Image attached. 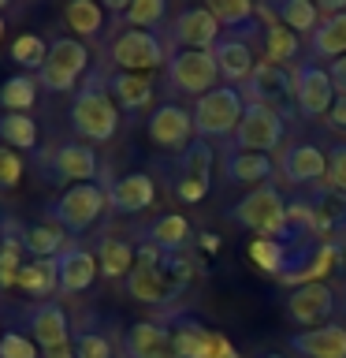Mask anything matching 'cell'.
Returning a JSON list of instances; mask_svg holds the SVG:
<instances>
[{"label": "cell", "instance_id": "obj_27", "mask_svg": "<svg viewBox=\"0 0 346 358\" xmlns=\"http://www.w3.org/2000/svg\"><path fill=\"white\" fill-rule=\"evenodd\" d=\"M71 239L60 224H22V250L30 254V262H45V257H60Z\"/></svg>", "mask_w": 346, "mask_h": 358}, {"label": "cell", "instance_id": "obj_19", "mask_svg": "<svg viewBox=\"0 0 346 358\" xmlns=\"http://www.w3.org/2000/svg\"><path fill=\"white\" fill-rule=\"evenodd\" d=\"M56 262H60V291L63 295H82V291H89L97 273H100L97 254L86 250V246H78V243L67 246Z\"/></svg>", "mask_w": 346, "mask_h": 358}, {"label": "cell", "instance_id": "obj_39", "mask_svg": "<svg viewBox=\"0 0 346 358\" xmlns=\"http://www.w3.org/2000/svg\"><path fill=\"white\" fill-rule=\"evenodd\" d=\"M167 15V4L164 0H130V8L123 11V22L130 30H156Z\"/></svg>", "mask_w": 346, "mask_h": 358}, {"label": "cell", "instance_id": "obj_38", "mask_svg": "<svg viewBox=\"0 0 346 358\" xmlns=\"http://www.w3.org/2000/svg\"><path fill=\"white\" fill-rule=\"evenodd\" d=\"M49 45L52 41L38 38V34H19V38L11 41V60H15L22 71H41L45 60H49Z\"/></svg>", "mask_w": 346, "mask_h": 358}, {"label": "cell", "instance_id": "obj_20", "mask_svg": "<svg viewBox=\"0 0 346 358\" xmlns=\"http://www.w3.org/2000/svg\"><path fill=\"white\" fill-rule=\"evenodd\" d=\"M212 56H216L220 78H227V86L246 83V78L253 75V67L261 64L253 56V45L242 41V38H234V34H223V38L216 41V49H212Z\"/></svg>", "mask_w": 346, "mask_h": 358}, {"label": "cell", "instance_id": "obj_24", "mask_svg": "<svg viewBox=\"0 0 346 358\" xmlns=\"http://www.w3.org/2000/svg\"><path fill=\"white\" fill-rule=\"evenodd\" d=\"M97 265H100V276L127 280L134 265H138V243L123 239V235H105L97 243Z\"/></svg>", "mask_w": 346, "mask_h": 358}, {"label": "cell", "instance_id": "obj_47", "mask_svg": "<svg viewBox=\"0 0 346 358\" xmlns=\"http://www.w3.org/2000/svg\"><path fill=\"white\" fill-rule=\"evenodd\" d=\"M41 358H75V340L63 347H52V351H41Z\"/></svg>", "mask_w": 346, "mask_h": 358}, {"label": "cell", "instance_id": "obj_35", "mask_svg": "<svg viewBox=\"0 0 346 358\" xmlns=\"http://www.w3.org/2000/svg\"><path fill=\"white\" fill-rule=\"evenodd\" d=\"M41 83L33 75H11L0 83V112H30L38 105Z\"/></svg>", "mask_w": 346, "mask_h": 358}, {"label": "cell", "instance_id": "obj_23", "mask_svg": "<svg viewBox=\"0 0 346 358\" xmlns=\"http://www.w3.org/2000/svg\"><path fill=\"white\" fill-rule=\"evenodd\" d=\"M167 324H172V340H175L179 358H212L216 332L205 329L197 317H190V313H175Z\"/></svg>", "mask_w": 346, "mask_h": 358}, {"label": "cell", "instance_id": "obj_4", "mask_svg": "<svg viewBox=\"0 0 346 358\" xmlns=\"http://www.w3.org/2000/svg\"><path fill=\"white\" fill-rule=\"evenodd\" d=\"M246 116V97L239 86H216L194 101V131L201 138H227Z\"/></svg>", "mask_w": 346, "mask_h": 358}, {"label": "cell", "instance_id": "obj_42", "mask_svg": "<svg viewBox=\"0 0 346 358\" xmlns=\"http://www.w3.org/2000/svg\"><path fill=\"white\" fill-rule=\"evenodd\" d=\"M19 183H22V157L8 145H0V187L15 190Z\"/></svg>", "mask_w": 346, "mask_h": 358}, {"label": "cell", "instance_id": "obj_50", "mask_svg": "<svg viewBox=\"0 0 346 358\" xmlns=\"http://www.w3.org/2000/svg\"><path fill=\"white\" fill-rule=\"evenodd\" d=\"M0 228H4V213H0Z\"/></svg>", "mask_w": 346, "mask_h": 358}, {"label": "cell", "instance_id": "obj_1", "mask_svg": "<svg viewBox=\"0 0 346 358\" xmlns=\"http://www.w3.org/2000/svg\"><path fill=\"white\" fill-rule=\"evenodd\" d=\"M227 220H234L239 228L253 231V235H264V239H283L290 246H298L294 231H290V206L272 183H264V187L250 190L246 198H239L227 209Z\"/></svg>", "mask_w": 346, "mask_h": 358}, {"label": "cell", "instance_id": "obj_10", "mask_svg": "<svg viewBox=\"0 0 346 358\" xmlns=\"http://www.w3.org/2000/svg\"><path fill=\"white\" fill-rule=\"evenodd\" d=\"M339 306V291L331 284H306V287H294L287 299V317L301 324V329H320V324H331L328 317Z\"/></svg>", "mask_w": 346, "mask_h": 358}, {"label": "cell", "instance_id": "obj_34", "mask_svg": "<svg viewBox=\"0 0 346 358\" xmlns=\"http://www.w3.org/2000/svg\"><path fill=\"white\" fill-rule=\"evenodd\" d=\"M0 145L15 153L38 145V123L30 120V112H0Z\"/></svg>", "mask_w": 346, "mask_h": 358}, {"label": "cell", "instance_id": "obj_13", "mask_svg": "<svg viewBox=\"0 0 346 358\" xmlns=\"http://www.w3.org/2000/svg\"><path fill=\"white\" fill-rule=\"evenodd\" d=\"M246 105H268V108H279L283 97H294V75L279 64H268L261 60L253 67V75L239 86Z\"/></svg>", "mask_w": 346, "mask_h": 358}, {"label": "cell", "instance_id": "obj_25", "mask_svg": "<svg viewBox=\"0 0 346 358\" xmlns=\"http://www.w3.org/2000/svg\"><path fill=\"white\" fill-rule=\"evenodd\" d=\"M108 94L119 105V112H130L134 116V112H142L153 101V83L145 75H134V71H112L108 75Z\"/></svg>", "mask_w": 346, "mask_h": 358}, {"label": "cell", "instance_id": "obj_17", "mask_svg": "<svg viewBox=\"0 0 346 358\" xmlns=\"http://www.w3.org/2000/svg\"><path fill=\"white\" fill-rule=\"evenodd\" d=\"M123 287H127L130 299L145 302V306H167V302H175L183 295V284L167 273L164 262L156 268H134V273L123 280Z\"/></svg>", "mask_w": 346, "mask_h": 358}, {"label": "cell", "instance_id": "obj_28", "mask_svg": "<svg viewBox=\"0 0 346 358\" xmlns=\"http://www.w3.org/2000/svg\"><path fill=\"white\" fill-rule=\"evenodd\" d=\"M142 243H153L156 250H164V254H183L186 243H190V220L179 217V213H164V217H156L149 228L142 231Z\"/></svg>", "mask_w": 346, "mask_h": 358}, {"label": "cell", "instance_id": "obj_15", "mask_svg": "<svg viewBox=\"0 0 346 358\" xmlns=\"http://www.w3.org/2000/svg\"><path fill=\"white\" fill-rule=\"evenodd\" d=\"M27 329L33 336V343L41 351H52V347L71 343V321H67V310L56 299L49 302H30L27 310Z\"/></svg>", "mask_w": 346, "mask_h": 358}, {"label": "cell", "instance_id": "obj_36", "mask_svg": "<svg viewBox=\"0 0 346 358\" xmlns=\"http://www.w3.org/2000/svg\"><path fill=\"white\" fill-rule=\"evenodd\" d=\"M276 11V19H279V27H287V30H294V34H301V30H317L320 27V8L313 4V0H279V4L272 8Z\"/></svg>", "mask_w": 346, "mask_h": 358}, {"label": "cell", "instance_id": "obj_37", "mask_svg": "<svg viewBox=\"0 0 346 358\" xmlns=\"http://www.w3.org/2000/svg\"><path fill=\"white\" fill-rule=\"evenodd\" d=\"M264 60L268 64H279V67H287V60H294L298 49H301V41H298V34L294 30H287V27H264Z\"/></svg>", "mask_w": 346, "mask_h": 358}, {"label": "cell", "instance_id": "obj_22", "mask_svg": "<svg viewBox=\"0 0 346 358\" xmlns=\"http://www.w3.org/2000/svg\"><path fill=\"white\" fill-rule=\"evenodd\" d=\"M290 347L306 358H346V329L339 321L320 329H301L290 336Z\"/></svg>", "mask_w": 346, "mask_h": 358}, {"label": "cell", "instance_id": "obj_33", "mask_svg": "<svg viewBox=\"0 0 346 358\" xmlns=\"http://www.w3.org/2000/svg\"><path fill=\"white\" fill-rule=\"evenodd\" d=\"M212 161H216V157H212L209 142L194 138L183 153L175 157L172 179H197V183H209V176H212Z\"/></svg>", "mask_w": 346, "mask_h": 358}, {"label": "cell", "instance_id": "obj_49", "mask_svg": "<svg viewBox=\"0 0 346 358\" xmlns=\"http://www.w3.org/2000/svg\"><path fill=\"white\" fill-rule=\"evenodd\" d=\"M261 358H283V355H276V351H268V355H261Z\"/></svg>", "mask_w": 346, "mask_h": 358}, {"label": "cell", "instance_id": "obj_30", "mask_svg": "<svg viewBox=\"0 0 346 358\" xmlns=\"http://www.w3.org/2000/svg\"><path fill=\"white\" fill-rule=\"evenodd\" d=\"M19 287L27 291L33 302H49V295L60 291V262L45 257V262H27L19 273Z\"/></svg>", "mask_w": 346, "mask_h": 358}, {"label": "cell", "instance_id": "obj_45", "mask_svg": "<svg viewBox=\"0 0 346 358\" xmlns=\"http://www.w3.org/2000/svg\"><path fill=\"white\" fill-rule=\"evenodd\" d=\"M328 75H331V86H335V94L346 97V56H339L331 67H328Z\"/></svg>", "mask_w": 346, "mask_h": 358}, {"label": "cell", "instance_id": "obj_8", "mask_svg": "<svg viewBox=\"0 0 346 358\" xmlns=\"http://www.w3.org/2000/svg\"><path fill=\"white\" fill-rule=\"evenodd\" d=\"M283 116L279 108H268V105H246V116L239 123V131L231 134L234 138V150L239 153H268L276 150L279 138H283Z\"/></svg>", "mask_w": 346, "mask_h": 358}, {"label": "cell", "instance_id": "obj_12", "mask_svg": "<svg viewBox=\"0 0 346 358\" xmlns=\"http://www.w3.org/2000/svg\"><path fill=\"white\" fill-rule=\"evenodd\" d=\"M294 101H298V112L309 120L317 116H328L331 105H335V86H331V75L317 64H298L294 71Z\"/></svg>", "mask_w": 346, "mask_h": 358}, {"label": "cell", "instance_id": "obj_29", "mask_svg": "<svg viewBox=\"0 0 346 358\" xmlns=\"http://www.w3.org/2000/svg\"><path fill=\"white\" fill-rule=\"evenodd\" d=\"M227 179L231 183H239V187H264L268 183V176H272V157L268 153H239V150H231L227 153Z\"/></svg>", "mask_w": 346, "mask_h": 358}, {"label": "cell", "instance_id": "obj_2", "mask_svg": "<svg viewBox=\"0 0 346 358\" xmlns=\"http://www.w3.org/2000/svg\"><path fill=\"white\" fill-rule=\"evenodd\" d=\"M71 127L82 134L86 142H108L119 131V105L108 94V83L97 71L82 78V86L75 90L71 101Z\"/></svg>", "mask_w": 346, "mask_h": 358}, {"label": "cell", "instance_id": "obj_40", "mask_svg": "<svg viewBox=\"0 0 346 358\" xmlns=\"http://www.w3.org/2000/svg\"><path fill=\"white\" fill-rule=\"evenodd\" d=\"M75 358H112V340L97 329L75 332Z\"/></svg>", "mask_w": 346, "mask_h": 358}, {"label": "cell", "instance_id": "obj_41", "mask_svg": "<svg viewBox=\"0 0 346 358\" xmlns=\"http://www.w3.org/2000/svg\"><path fill=\"white\" fill-rule=\"evenodd\" d=\"M0 358H41V347L33 343L30 332L4 329V340H0Z\"/></svg>", "mask_w": 346, "mask_h": 358}, {"label": "cell", "instance_id": "obj_21", "mask_svg": "<svg viewBox=\"0 0 346 358\" xmlns=\"http://www.w3.org/2000/svg\"><path fill=\"white\" fill-rule=\"evenodd\" d=\"M328 168H331V157L313 142H298L294 150H287V157H283V176L298 187H306V183L313 187V183H320V179H328Z\"/></svg>", "mask_w": 346, "mask_h": 358}, {"label": "cell", "instance_id": "obj_31", "mask_svg": "<svg viewBox=\"0 0 346 358\" xmlns=\"http://www.w3.org/2000/svg\"><path fill=\"white\" fill-rule=\"evenodd\" d=\"M63 22L78 41H97L105 34V8L93 0H71L63 8Z\"/></svg>", "mask_w": 346, "mask_h": 358}, {"label": "cell", "instance_id": "obj_48", "mask_svg": "<svg viewBox=\"0 0 346 358\" xmlns=\"http://www.w3.org/2000/svg\"><path fill=\"white\" fill-rule=\"evenodd\" d=\"M4 30H8V22H4V15H0V38H4Z\"/></svg>", "mask_w": 346, "mask_h": 358}, {"label": "cell", "instance_id": "obj_43", "mask_svg": "<svg viewBox=\"0 0 346 358\" xmlns=\"http://www.w3.org/2000/svg\"><path fill=\"white\" fill-rule=\"evenodd\" d=\"M172 183V194L183 201V206H194L209 194V183H197V179H167Z\"/></svg>", "mask_w": 346, "mask_h": 358}, {"label": "cell", "instance_id": "obj_44", "mask_svg": "<svg viewBox=\"0 0 346 358\" xmlns=\"http://www.w3.org/2000/svg\"><path fill=\"white\" fill-rule=\"evenodd\" d=\"M328 176H331V187L339 190V194H346V145H339V150L331 153V168H328Z\"/></svg>", "mask_w": 346, "mask_h": 358}, {"label": "cell", "instance_id": "obj_7", "mask_svg": "<svg viewBox=\"0 0 346 358\" xmlns=\"http://www.w3.org/2000/svg\"><path fill=\"white\" fill-rule=\"evenodd\" d=\"M108 56H112V64H116L119 71H134V75L153 71V67L172 60V56L164 52V41L156 38L153 30H123L119 38L112 41Z\"/></svg>", "mask_w": 346, "mask_h": 358}, {"label": "cell", "instance_id": "obj_14", "mask_svg": "<svg viewBox=\"0 0 346 358\" xmlns=\"http://www.w3.org/2000/svg\"><path fill=\"white\" fill-rule=\"evenodd\" d=\"M123 358H179L167 321H134L123 332Z\"/></svg>", "mask_w": 346, "mask_h": 358}, {"label": "cell", "instance_id": "obj_26", "mask_svg": "<svg viewBox=\"0 0 346 358\" xmlns=\"http://www.w3.org/2000/svg\"><path fill=\"white\" fill-rule=\"evenodd\" d=\"M294 250H298V246H290V243H283V239H264V235H257V239H250V246H246V257H250V262L261 268V273L283 280V276L290 273Z\"/></svg>", "mask_w": 346, "mask_h": 358}, {"label": "cell", "instance_id": "obj_16", "mask_svg": "<svg viewBox=\"0 0 346 358\" xmlns=\"http://www.w3.org/2000/svg\"><path fill=\"white\" fill-rule=\"evenodd\" d=\"M172 38L183 45V49L194 52H212L216 41L223 38V27L212 19L209 8H183L172 22Z\"/></svg>", "mask_w": 346, "mask_h": 358}, {"label": "cell", "instance_id": "obj_9", "mask_svg": "<svg viewBox=\"0 0 346 358\" xmlns=\"http://www.w3.org/2000/svg\"><path fill=\"white\" fill-rule=\"evenodd\" d=\"M45 172L52 176V183L78 187V183H93L100 172V161L86 142H60L45 161Z\"/></svg>", "mask_w": 346, "mask_h": 358}, {"label": "cell", "instance_id": "obj_5", "mask_svg": "<svg viewBox=\"0 0 346 358\" xmlns=\"http://www.w3.org/2000/svg\"><path fill=\"white\" fill-rule=\"evenodd\" d=\"M89 75V49L78 38H56L49 45V60L38 71L45 94H71Z\"/></svg>", "mask_w": 346, "mask_h": 358}, {"label": "cell", "instance_id": "obj_46", "mask_svg": "<svg viewBox=\"0 0 346 358\" xmlns=\"http://www.w3.org/2000/svg\"><path fill=\"white\" fill-rule=\"evenodd\" d=\"M328 127L331 131H346V97H335V105L328 112Z\"/></svg>", "mask_w": 346, "mask_h": 358}, {"label": "cell", "instance_id": "obj_6", "mask_svg": "<svg viewBox=\"0 0 346 358\" xmlns=\"http://www.w3.org/2000/svg\"><path fill=\"white\" fill-rule=\"evenodd\" d=\"M220 67L212 52H194V49H179L172 60H167V86L175 94L186 97H205L209 90H216Z\"/></svg>", "mask_w": 346, "mask_h": 358}, {"label": "cell", "instance_id": "obj_32", "mask_svg": "<svg viewBox=\"0 0 346 358\" xmlns=\"http://www.w3.org/2000/svg\"><path fill=\"white\" fill-rule=\"evenodd\" d=\"M309 52L331 56V60L346 56V11L343 15H331V19H320V27L309 34Z\"/></svg>", "mask_w": 346, "mask_h": 358}, {"label": "cell", "instance_id": "obj_11", "mask_svg": "<svg viewBox=\"0 0 346 358\" xmlns=\"http://www.w3.org/2000/svg\"><path fill=\"white\" fill-rule=\"evenodd\" d=\"M145 134H149L153 145L172 150L179 157L190 142H194V112H186V108H179V105L153 108V116L145 120Z\"/></svg>", "mask_w": 346, "mask_h": 358}, {"label": "cell", "instance_id": "obj_51", "mask_svg": "<svg viewBox=\"0 0 346 358\" xmlns=\"http://www.w3.org/2000/svg\"><path fill=\"white\" fill-rule=\"evenodd\" d=\"M0 340H4V329H0Z\"/></svg>", "mask_w": 346, "mask_h": 358}, {"label": "cell", "instance_id": "obj_18", "mask_svg": "<svg viewBox=\"0 0 346 358\" xmlns=\"http://www.w3.org/2000/svg\"><path fill=\"white\" fill-rule=\"evenodd\" d=\"M156 201V183L149 172H127L119 176L116 183H108V206L116 213H127V217H134V213L149 209Z\"/></svg>", "mask_w": 346, "mask_h": 358}, {"label": "cell", "instance_id": "obj_3", "mask_svg": "<svg viewBox=\"0 0 346 358\" xmlns=\"http://www.w3.org/2000/svg\"><path fill=\"white\" fill-rule=\"evenodd\" d=\"M105 206H108V187L78 183V187H67L60 198L49 201V220L60 224L67 235H82L100 220Z\"/></svg>", "mask_w": 346, "mask_h": 358}]
</instances>
